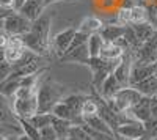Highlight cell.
<instances>
[{
	"mask_svg": "<svg viewBox=\"0 0 157 140\" xmlns=\"http://www.w3.org/2000/svg\"><path fill=\"white\" fill-rule=\"evenodd\" d=\"M39 90V88H38ZM38 90L33 91L29 96L24 98H14L13 99V112L17 118H27L30 120L32 117H35L39 112V101H38Z\"/></svg>",
	"mask_w": 157,
	"mask_h": 140,
	"instance_id": "5b68a950",
	"label": "cell"
},
{
	"mask_svg": "<svg viewBox=\"0 0 157 140\" xmlns=\"http://www.w3.org/2000/svg\"><path fill=\"white\" fill-rule=\"evenodd\" d=\"M61 99H63L61 88L52 85V84L39 85V90H38L39 112L38 113H52V109H54Z\"/></svg>",
	"mask_w": 157,
	"mask_h": 140,
	"instance_id": "277c9868",
	"label": "cell"
},
{
	"mask_svg": "<svg viewBox=\"0 0 157 140\" xmlns=\"http://www.w3.org/2000/svg\"><path fill=\"white\" fill-rule=\"evenodd\" d=\"M58 140H72L71 137H66V138H58Z\"/></svg>",
	"mask_w": 157,
	"mask_h": 140,
	"instance_id": "7bdbcfd3",
	"label": "cell"
},
{
	"mask_svg": "<svg viewBox=\"0 0 157 140\" xmlns=\"http://www.w3.org/2000/svg\"><path fill=\"white\" fill-rule=\"evenodd\" d=\"M115 140H130V138H126V137H123L120 134H115Z\"/></svg>",
	"mask_w": 157,
	"mask_h": 140,
	"instance_id": "ab89813d",
	"label": "cell"
},
{
	"mask_svg": "<svg viewBox=\"0 0 157 140\" xmlns=\"http://www.w3.org/2000/svg\"><path fill=\"white\" fill-rule=\"evenodd\" d=\"M121 88H124L120 82H118V79L115 77V74L112 72L109 77L104 80V84H102V87H101V90L98 91L99 93V96L101 98H104V99H112L118 91L121 90Z\"/></svg>",
	"mask_w": 157,
	"mask_h": 140,
	"instance_id": "2e32d148",
	"label": "cell"
},
{
	"mask_svg": "<svg viewBox=\"0 0 157 140\" xmlns=\"http://www.w3.org/2000/svg\"><path fill=\"white\" fill-rule=\"evenodd\" d=\"M149 104H151V117L157 118V95L149 98Z\"/></svg>",
	"mask_w": 157,
	"mask_h": 140,
	"instance_id": "8d00e7d4",
	"label": "cell"
},
{
	"mask_svg": "<svg viewBox=\"0 0 157 140\" xmlns=\"http://www.w3.org/2000/svg\"><path fill=\"white\" fill-rule=\"evenodd\" d=\"M11 72H13V65L6 58L2 57V61H0V79H2V80L8 79L11 76Z\"/></svg>",
	"mask_w": 157,
	"mask_h": 140,
	"instance_id": "d6a6232c",
	"label": "cell"
},
{
	"mask_svg": "<svg viewBox=\"0 0 157 140\" xmlns=\"http://www.w3.org/2000/svg\"><path fill=\"white\" fill-rule=\"evenodd\" d=\"M88 99V96L85 95H69V96H64L63 101L68 104V107L72 110V113L77 117V118H82V109H83V104H85V101Z\"/></svg>",
	"mask_w": 157,
	"mask_h": 140,
	"instance_id": "44dd1931",
	"label": "cell"
},
{
	"mask_svg": "<svg viewBox=\"0 0 157 140\" xmlns=\"http://www.w3.org/2000/svg\"><path fill=\"white\" fill-rule=\"evenodd\" d=\"M126 29H127V25H121V24H107V25H104L102 30H101V36L105 40L107 43H118L121 40V38L124 36L126 33Z\"/></svg>",
	"mask_w": 157,
	"mask_h": 140,
	"instance_id": "5bb4252c",
	"label": "cell"
},
{
	"mask_svg": "<svg viewBox=\"0 0 157 140\" xmlns=\"http://www.w3.org/2000/svg\"><path fill=\"white\" fill-rule=\"evenodd\" d=\"M72 126H74V123L69 121V120H63V118H57V117H54V120H52V128L55 129L58 138L69 137Z\"/></svg>",
	"mask_w": 157,
	"mask_h": 140,
	"instance_id": "cb8c5ba5",
	"label": "cell"
},
{
	"mask_svg": "<svg viewBox=\"0 0 157 140\" xmlns=\"http://www.w3.org/2000/svg\"><path fill=\"white\" fill-rule=\"evenodd\" d=\"M102 27H104V22L99 18L88 16V18H85L80 22V25H78L77 30L82 32V33H86V35H94V33H101Z\"/></svg>",
	"mask_w": 157,
	"mask_h": 140,
	"instance_id": "ffe728a7",
	"label": "cell"
},
{
	"mask_svg": "<svg viewBox=\"0 0 157 140\" xmlns=\"http://www.w3.org/2000/svg\"><path fill=\"white\" fill-rule=\"evenodd\" d=\"M27 3V0H14V6H16V11H21L22 6Z\"/></svg>",
	"mask_w": 157,
	"mask_h": 140,
	"instance_id": "74e56055",
	"label": "cell"
},
{
	"mask_svg": "<svg viewBox=\"0 0 157 140\" xmlns=\"http://www.w3.org/2000/svg\"><path fill=\"white\" fill-rule=\"evenodd\" d=\"M39 134H41V140H58V135H57L55 129L52 128V124L43 128L39 131Z\"/></svg>",
	"mask_w": 157,
	"mask_h": 140,
	"instance_id": "e575fe53",
	"label": "cell"
},
{
	"mask_svg": "<svg viewBox=\"0 0 157 140\" xmlns=\"http://www.w3.org/2000/svg\"><path fill=\"white\" fill-rule=\"evenodd\" d=\"M141 93L134 87H124L118 91L112 99H105L107 104L115 110V112H121V113H127L132 109L138 101L141 99Z\"/></svg>",
	"mask_w": 157,
	"mask_h": 140,
	"instance_id": "3957f363",
	"label": "cell"
},
{
	"mask_svg": "<svg viewBox=\"0 0 157 140\" xmlns=\"http://www.w3.org/2000/svg\"><path fill=\"white\" fill-rule=\"evenodd\" d=\"M145 128H146V135L151 137V140L157 138V118H149L145 123Z\"/></svg>",
	"mask_w": 157,
	"mask_h": 140,
	"instance_id": "836d02e7",
	"label": "cell"
},
{
	"mask_svg": "<svg viewBox=\"0 0 157 140\" xmlns=\"http://www.w3.org/2000/svg\"><path fill=\"white\" fill-rule=\"evenodd\" d=\"M85 124L91 126V128H94L101 132H105V134H110V135H115V131L110 128V126L105 123V120H104L101 115H96V117H90V118H85L83 120Z\"/></svg>",
	"mask_w": 157,
	"mask_h": 140,
	"instance_id": "d4e9b609",
	"label": "cell"
},
{
	"mask_svg": "<svg viewBox=\"0 0 157 140\" xmlns=\"http://www.w3.org/2000/svg\"><path fill=\"white\" fill-rule=\"evenodd\" d=\"M129 115L132 117L134 120L137 121H141V123H146L149 118H151V104H149V98L148 96H141V99L138 103L130 109Z\"/></svg>",
	"mask_w": 157,
	"mask_h": 140,
	"instance_id": "4fadbf2b",
	"label": "cell"
},
{
	"mask_svg": "<svg viewBox=\"0 0 157 140\" xmlns=\"http://www.w3.org/2000/svg\"><path fill=\"white\" fill-rule=\"evenodd\" d=\"M17 121H19V124H21V128H22L24 134L30 135V137L35 138V140H41V134H39V129L36 128V126H33V123H32L30 120H27V118H17Z\"/></svg>",
	"mask_w": 157,
	"mask_h": 140,
	"instance_id": "f1b7e54d",
	"label": "cell"
},
{
	"mask_svg": "<svg viewBox=\"0 0 157 140\" xmlns=\"http://www.w3.org/2000/svg\"><path fill=\"white\" fill-rule=\"evenodd\" d=\"M52 120H54V115H52V113H36L35 117L30 118L33 126H36L39 131H41L43 128H46V126H50Z\"/></svg>",
	"mask_w": 157,
	"mask_h": 140,
	"instance_id": "f546056e",
	"label": "cell"
},
{
	"mask_svg": "<svg viewBox=\"0 0 157 140\" xmlns=\"http://www.w3.org/2000/svg\"><path fill=\"white\" fill-rule=\"evenodd\" d=\"M46 6H47L46 0H27V3L22 6V10L19 13L24 14L29 21L35 22L36 19H39L44 14V8Z\"/></svg>",
	"mask_w": 157,
	"mask_h": 140,
	"instance_id": "7c38bea8",
	"label": "cell"
},
{
	"mask_svg": "<svg viewBox=\"0 0 157 140\" xmlns=\"http://www.w3.org/2000/svg\"><path fill=\"white\" fill-rule=\"evenodd\" d=\"M32 21H29L19 11H2V30L11 36H22L32 30Z\"/></svg>",
	"mask_w": 157,
	"mask_h": 140,
	"instance_id": "6da1fadb",
	"label": "cell"
},
{
	"mask_svg": "<svg viewBox=\"0 0 157 140\" xmlns=\"http://www.w3.org/2000/svg\"><path fill=\"white\" fill-rule=\"evenodd\" d=\"M132 27L137 33V38L140 40V43H146L157 33V27L151 22H145V24H132Z\"/></svg>",
	"mask_w": 157,
	"mask_h": 140,
	"instance_id": "7402d4cb",
	"label": "cell"
},
{
	"mask_svg": "<svg viewBox=\"0 0 157 140\" xmlns=\"http://www.w3.org/2000/svg\"><path fill=\"white\" fill-rule=\"evenodd\" d=\"M116 22L121 25H130V22H132V6H121L118 10Z\"/></svg>",
	"mask_w": 157,
	"mask_h": 140,
	"instance_id": "4dcf8cb0",
	"label": "cell"
},
{
	"mask_svg": "<svg viewBox=\"0 0 157 140\" xmlns=\"http://www.w3.org/2000/svg\"><path fill=\"white\" fill-rule=\"evenodd\" d=\"M115 134H120V135H123L126 138H130V140H137V138H141V137L146 135V128H145V123L132 120L129 123L121 124L120 128L116 129Z\"/></svg>",
	"mask_w": 157,
	"mask_h": 140,
	"instance_id": "30bf717a",
	"label": "cell"
},
{
	"mask_svg": "<svg viewBox=\"0 0 157 140\" xmlns=\"http://www.w3.org/2000/svg\"><path fill=\"white\" fill-rule=\"evenodd\" d=\"M32 32L36 33L44 43H47L50 46V18L47 14H43L39 19H36L33 24H32Z\"/></svg>",
	"mask_w": 157,
	"mask_h": 140,
	"instance_id": "9a60e30c",
	"label": "cell"
},
{
	"mask_svg": "<svg viewBox=\"0 0 157 140\" xmlns=\"http://www.w3.org/2000/svg\"><path fill=\"white\" fill-rule=\"evenodd\" d=\"M105 44V40L101 36V33H94V35H90V40H88V49H90V55L91 57H99L101 55V50Z\"/></svg>",
	"mask_w": 157,
	"mask_h": 140,
	"instance_id": "484cf974",
	"label": "cell"
},
{
	"mask_svg": "<svg viewBox=\"0 0 157 140\" xmlns=\"http://www.w3.org/2000/svg\"><path fill=\"white\" fill-rule=\"evenodd\" d=\"M145 22H151L148 8H145L143 5H134L132 6V24H145Z\"/></svg>",
	"mask_w": 157,
	"mask_h": 140,
	"instance_id": "4316f807",
	"label": "cell"
},
{
	"mask_svg": "<svg viewBox=\"0 0 157 140\" xmlns=\"http://www.w3.org/2000/svg\"><path fill=\"white\" fill-rule=\"evenodd\" d=\"M135 61L145 63V65H154L157 63V33L149 41L143 43L138 50H135Z\"/></svg>",
	"mask_w": 157,
	"mask_h": 140,
	"instance_id": "52a82bcc",
	"label": "cell"
},
{
	"mask_svg": "<svg viewBox=\"0 0 157 140\" xmlns=\"http://www.w3.org/2000/svg\"><path fill=\"white\" fill-rule=\"evenodd\" d=\"M22 41H24L25 47H27L29 50H32V52H35V54H38V55H41V57L46 55L47 50L50 49V46H49L47 43H44L41 38H39L36 33H33L32 30H30L29 33L22 35Z\"/></svg>",
	"mask_w": 157,
	"mask_h": 140,
	"instance_id": "8fae6325",
	"label": "cell"
},
{
	"mask_svg": "<svg viewBox=\"0 0 157 140\" xmlns=\"http://www.w3.org/2000/svg\"><path fill=\"white\" fill-rule=\"evenodd\" d=\"M77 30L69 27V29H64L60 33H57L50 41V49L54 50V54L58 55L60 58L68 52V49L71 47L72 41H74V36H75Z\"/></svg>",
	"mask_w": 157,
	"mask_h": 140,
	"instance_id": "8992f818",
	"label": "cell"
},
{
	"mask_svg": "<svg viewBox=\"0 0 157 140\" xmlns=\"http://www.w3.org/2000/svg\"><path fill=\"white\" fill-rule=\"evenodd\" d=\"M121 60H105L102 57H91L90 58L88 66H90L91 72H93V87L96 91L101 90L104 80L115 71V68L118 66V63Z\"/></svg>",
	"mask_w": 157,
	"mask_h": 140,
	"instance_id": "7a4b0ae2",
	"label": "cell"
},
{
	"mask_svg": "<svg viewBox=\"0 0 157 140\" xmlns=\"http://www.w3.org/2000/svg\"><path fill=\"white\" fill-rule=\"evenodd\" d=\"M16 140H35V138H32L30 135H27V134H21Z\"/></svg>",
	"mask_w": 157,
	"mask_h": 140,
	"instance_id": "f35d334b",
	"label": "cell"
},
{
	"mask_svg": "<svg viewBox=\"0 0 157 140\" xmlns=\"http://www.w3.org/2000/svg\"><path fill=\"white\" fill-rule=\"evenodd\" d=\"M90 58H91V55H90L88 43L83 44V46L75 47L74 50H71V52L64 54L61 57V60H64V61H77V63H83V65H88Z\"/></svg>",
	"mask_w": 157,
	"mask_h": 140,
	"instance_id": "e0dca14e",
	"label": "cell"
},
{
	"mask_svg": "<svg viewBox=\"0 0 157 140\" xmlns=\"http://www.w3.org/2000/svg\"><path fill=\"white\" fill-rule=\"evenodd\" d=\"M99 115V103H98V98L93 99V98H88L83 104V109H82V117L83 120L85 118H90V117H96Z\"/></svg>",
	"mask_w": 157,
	"mask_h": 140,
	"instance_id": "83f0119b",
	"label": "cell"
},
{
	"mask_svg": "<svg viewBox=\"0 0 157 140\" xmlns=\"http://www.w3.org/2000/svg\"><path fill=\"white\" fill-rule=\"evenodd\" d=\"M0 8L2 11H16L14 0H0Z\"/></svg>",
	"mask_w": 157,
	"mask_h": 140,
	"instance_id": "d590c367",
	"label": "cell"
},
{
	"mask_svg": "<svg viewBox=\"0 0 157 140\" xmlns=\"http://www.w3.org/2000/svg\"><path fill=\"white\" fill-rule=\"evenodd\" d=\"M124 54H126V49L123 46H120L118 43H107L105 41L99 57L105 58V60H121L124 57Z\"/></svg>",
	"mask_w": 157,
	"mask_h": 140,
	"instance_id": "d6986e66",
	"label": "cell"
},
{
	"mask_svg": "<svg viewBox=\"0 0 157 140\" xmlns=\"http://www.w3.org/2000/svg\"><path fill=\"white\" fill-rule=\"evenodd\" d=\"M155 72H157V63L145 65V63H140V61H134L132 68H130V87L148 79L149 76H155Z\"/></svg>",
	"mask_w": 157,
	"mask_h": 140,
	"instance_id": "9c48e42d",
	"label": "cell"
},
{
	"mask_svg": "<svg viewBox=\"0 0 157 140\" xmlns=\"http://www.w3.org/2000/svg\"><path fill=\"white\" fill-rule=\"evenodd\" d=\"M134 88H137L143 96H148V98L157 95V76H149L148 79L134 85Z\"/></svg>",
	"mask_w": 157,
	"mask_h": 140,
	"instance_id": "603a6c76",
	"label": "cell"
},
{
	"mask_svg": "<svg viewBox=\"0 0 157 140\" xmlns=\"http://www.w3.org/2000/svg\"><path fill=\"white\" fill-rule=\"evenodd\" d=\"M82 128L85 129V132L91 137V138H94V140H115V135H110V134H105V132H101L94 128H91V126L88 124H82Z\"/></svg>",
	"mask_w": 157,
	"mask_h": 140,
	"instance_id": "1f68e13d",
	"label": "cell"
},
{
	"mask_svg": "<svg viewBox=\"0 0 157 140\" xmlns=\"http://www.w3.org/2000/svg\"><path fill=\"white\" fill-rule=\"evenodd\" d=\"M57 2H61V0H46V3L50 5V3H57Z\"/></svg>",
	"mask_w": 157,
	"mask_h": 140,
	"instance_id": "60d3db41",
	"label": "cell"
},
{
	"mask_svg": "<svg viewBox=\"0 0 157 140\" xmlns=\"http://www.w3.org/2000/svg\"><path fill=\"white\" fill-rule=\"evenodd\" d=\"M137 140H151L149 135H145V137H141V138H137Z\"/></svg>",
	"mask_w": 157,
	"mask_h": 140,
	"instance_id": "b9f144b4",
	"label": "cell"
},
{
	"mask_svg": "<svg viewBox=\"0 0 157 140\" xmlns=\"http://www.w3.org/2000/svg\"><path fill=\"white\" fill-rule=\"evenodd\" d=\"M155 19H157V10H155Z\"/></svg>",
	"mask_w": 157,
	"mask_h": 140,
	"instance_id": "ee69618b",
	"label": "cell"
},
{
	"mask_svg": "<svg viewBox=\"0 0 157 140\" xmlns=\"http://www.w3.org/2000/svg\"><path fill=\"white\" fill-rule=\"evenodd\" d=\"M25 52H27V47L22 41V36H11L8 46L2 49V57L6 58L11 65H14L25 55Z\"/></svg>",
	"mask_w": 157,
	"mask_h": 140,
	"instance_id": "ba28073f",
	"label": "cell"
},
{
	"mask_svg": "<svg viewBox=\"0 0 157 140\" xmlns=\"http://www.w3.org/2000/svg\"><path fill=\"white\" fill-rule=\"evenodd\" d=\"M21 82H22V77L21 76H16V74H13L8 79L2 80V87H0V91H2V95L5 98H14L16 91L19 90V87H21Z\"/></svg>",
	"mask_w": 157,
	"mask_h": 140,
	"instance_id": "ac0fdd59",
	"label": "cell"
}]
</instances>
